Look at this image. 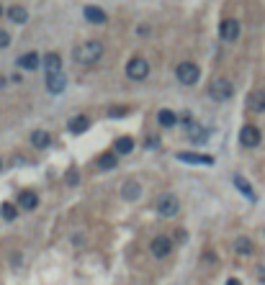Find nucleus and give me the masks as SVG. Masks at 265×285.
Listing matches in <instances>:
<instances>
[{
	"label": "nucleus",
	"instance_id": "nucleus-14",
	"mask_svg": "<svg viewBox=\"0 0 265 285\" xmlns=\"http://www.w3.org/2000/svg\"><path fill=\"white\" fill-rule=\"evenodd\" d=\"M85 18L90 21V24H106L108 21V16L103 13V8H98V5H88L85 8Z\"/></svg>",
	"mask_w": 265,
	"mask_h": 285
},
{
	"label": "nucleus",
	"instance_id": "nucleus-24",
	"mask_svg": "<svg viewBox=\"0 0 265 285\" xmlns=\"http://www.w3.org/2000/svg\"><path fill=\"white\" fill-rule=\"evenodd\" d=\"M234 252L237 255H252V242H250V239H245V236L234 239Z\"/></svg>",
	"mask_w": 265,
	"mask_h": 285
},
{
	"label": "nucleus",
	"instance_id": "nucleus-32",
	"mask_svg": "<svg viewBox=\"0 0 265 285\" xmlns=\"http://www.w3.org/2000/svg\"><path fill=\"white\" fill-rule=\"evenodd\" d=\"M0 85H5V80H3V77H0Z\"/></svg>",
	"mask_w": 265,
	"mask_h": 285
},
{
	"label": "nucleus",
	"instance_id": "nucleus-20",
	"mask_svg": "<svg viewBox=\"0 0 265 285\" xmlns=\"http://www.w3.org/2000/svg\"><path fill=\"white\" fill-rule=\"evenodd\" d=\"M88 126H90V118L88 116H75L67 129H70L72 134H83V131H88Z\"/></svg>",
	"mask_w": 265,
	"mask_h": 285
},
{
	"label": "nucleus",
	"instance_id": "nucleus-10",
	"mask_svg": "<svg viewBox=\"0 0 265 285\" xmlns=\"http://www.w3.org/2000/svg\"><path fill=\"white\" fill-rule=\"evenodd\" d=\"M178 159H180V162H191V165H214V157H209V154H196V152H180Z\"/></svg>",
	"mask_w": 265,
	"mask_h": 285
},
{
	"label": "nucleus",
	"instance_id": "nucleus-29",
	"mask_svg": "<svg viewBox=\"0 0 265 285\" xmlns=\"http://www.w3.org/2000/svg\"><path fill=\"white\" fill-rule=\"evenodd\" d=\"M139 36H149V28L147 26H139Z\"/></svg>",
	"mask_w": 265,
	"mask_h": 285
},
{
	"label": "nucleus",
	"instance_id": "nucleus-25",
	"mask_svg": "<svg viewBox=\"0 0 265 285\" xmlns=\"http://www.w3.org/2000/svg\"><path fill=\"white\" fill-rule=\"evenodd\" d=\"M116 162H119V159H116V152H111V154H103V157L98 159V167H100V170H113V167H116Z\"/></svg>",
	"mask_w": 265,
	"mask_h": 285
},
{
	"label": "nucleus",
	"instance_id": "nucleus-30",
	"mask_svg": "<svg viewBox=\"0 0 265 285\" xmlns=\"http://www.w3.org/2000/svg\"><path fill=\"white\" fill-rule=\"evenodd\" d=\"M227 285H242V283H239L237 278H229V280H227Z\"/></svg>",
	"mask_w": 265,
	"mask_h": 285
},
{
	"label": "nucleus",
	"instance_id": "nucleus-21",
	"mask_svg": "<svg viewBox=\"0 0 265 285\" xmlns=\"http://www.w3.org/2000/svg\"><path fill=\"white\" fill-rule=\"evenodd\" d=\"M188 139L196 142V144H203V142H206V129L196 126V123L191 121V123H188Z\"/></svg>",
	"mask_w": 265,
	"mask_h": 285
},
{
	"label": "nucleus",
	"instance_id": "nucleus-15",
	"mask_svg": "<svg viewBox=\"0 0 265 285\" xmlns=\"http://www.w3.org/2000/svg\"><path fill=\"white\" fill-rule=\"evenodd\" d=\"M121 196H124L126 200H136V198L142 196V188H139V182H134V180L124 182V188H121Z\"/></svg>",
	"mask_w": 265,
	"mask_h": 285
},
{
	"label": "nucleus",
	"instance_id": "nucleus-11",
	"mask_svg": "<svg viewBox=\"0 0 265 285\" xmlns=\"http://www.w3.org/2000/svg\"><path fill=\"white\" fill-rule=\"evenodd\" d=\"M44 70H47V75L62 72V57L57 54V52H49L47 57H44Z\"/></svg>",
	"mask_w": 265,
	"mask_h": 285
},
{
	"label": "nucleus",
	"instance_id": "nucleus-5",
	"mask_svg": "<svg viewBox=\"0 0 265 285\" xmlns=\"http://www.w3.org/2000/svg\"><path fill=\"white\" fill-rule=\"evenodd\" d=\"M178 211H180V203H178L175 196H170V193L157 200V213L165 216V219H170V216H178Z\"/></svg>",
	"mask_w": 265,
	"mask_h": 285
},
{
	"label": "nucleus",
	"instance_id": "nucleus-16",
	"mask_svg": "<svg viewBox=\"0 0 265 285\" xmlns=\"http://www.w3.org/2000/svg\"><path fill=\"white\" fill-rule=\"evenodd\" d=\"M18 203H21V208H26V211H33L39 206V198H36V193H31V190H24L18 196Z\"/></svg>",
	"mask_w": 265,
	"mask_h": 285
},
{
	"label": "nucleus",
	"instance_id": "nucleus-9",
	"mask_svg": "<svg viewBox=\"0 0 265 285\" xmlns=\"http://www.w3.org/2000/svg\"><path fill=\"white\" fill-rule=\"evenodd\" d=\"M67 87V77L62 72H57V75H47V90L52 95H60L62 90Z\"/></svg>",
	"mask_w": 265,
	"mask_h": 285
},
{
	"label": "nucleus",
	"instance_id": "nucleus-13",
	"mask_svg": "<svg viewBox=\"0 0 265 285\" xmlns=\"http://www.w3.org/2000/svg\"><path fill=\"white\" fill-rule=\"evenodd\" d=\"M31 144L36 146V149H47V146L52 144V136H49V131H41V129L31 131Z\"/></svg>",
	"mask_w": 265,
	"mask_h": 285
},
{
	"label": "nucleus",
	"instance_id": "nucleus-17",
	"mask_svg": "<svg viewBox=\"0 0 265 285\" xmlns=\"http://www.w3.org/2000/svg\"><path fill=\"white\" fill-rule=\"evenodd\" d=\"M134 149V139L132 136H119L116 142H113V152L116 154H129Z\"/></svg>",
	"mask_w": 265,
	"mask_h": 285
},
{
	"label": "nucleus",
	"instance_id": "nucleus-12",
	"mask_svg": "<svg viewBox=\"0 0 265 285\" xmlns=\"http://www.w3.org/2000/svg\"><path fill=\"white\" fill-rule=\"evenodd\" d=\"M247 108H250L252 113H263V111H265V90H255V93H250Z\"/></svg>",
	"mask_w": 265,
	"mask_h": 285
},
{
	"label": "nucleus",
	"instance_id": "nucleus-2",
	"mask_svg": "<svg viewBox=\"0 0 265 285\" xmlns=\"http://www.w3.org/2000/svg\"><path fill=\"white\" fill-rule=\"evenodd\" d=\"M232 93H234V85L229 83L227 77H216V80H211V85H209V95L214 98V100H229L232 98Z\"/></svg>",
	"mask_w": 265,
	"mask_h": 285
},
{
	"label": "nucleus",
	"instance_id": "nucleus-26",
	"mask_svg": "<svg viewBox=\"0 0 265 285\" xmlns=\"http://www.w3.org/2000/svg\"><path fill=\"white\" fill-rule=\"evenodd\" d=\"M0 216H3L5 221H13L16 216H18V211H16V206H10V203H3V208H0Z\"/></svg>",
	"mask_w": 265,
	"mask_h": 285
},
{
	"label": "nucleus",
	"instance_id": "nucleus-4",
	"mask_svg": "<svg viewBox=\"0 0 265 285\" xmlns=\"http://www.w3.org/2000/svg\"><path fill=\"white\" fill-rule=\"evenodd\" d=\"M126 75L132 80H144L149 75V62L142 59V57H132V59L126 62Z\"/></svg>",
	"mask_w": 265,
	"mask_h": 285
},
{
	"label": "nucleus",
	"instance_id": "nucleus-19",
	"mask_svg": "<svg viewBox=\"0 0 265 285\" xmlns=\"http://www.w3.org/2000/svg\"><path fill=\"white\" fill-rule=\"evenodd\" d=\"M234 185H237V190L242 193L245 198H250V200H255V190L250 188V182L242 177V175H234Z\"/></svg>",
	"mask_w": 265,
	"mask_h": 285
},
{
	"label": "nucleus",
	"instance_id": "nucleus-33",
	"mask_svg": "<svg viewBox=\"0 0 265 285\" xmlns=\"http://www.w3.org/2000/svg\"><path fill=\"white\" fill-rule=\"evenodd\" d=\"M0 16H3V5H0Z\"/></svg>",
	"mask_w": 265,
	"mask_h": 285
},
{
	"label": "nucleus",
	"instance_id": "nucleus-28",
	"mask_svg": "<svg viewBox=\"0 0 265 285\" xmlns=\"http://www.w3.org/2000/svg\"><path fill=\"white\" fill-rule=\"evenodd\" d=\"M126 113V108H113V111H108V116H113V118H121Z\"/></svg>",
	"mask_w": 265,
	"mask_h": 285
},
{
	"label": "nucleus",
	"instance_id": "nucleus-27",
	"mask_svg": "<svg viewBox=\"0 0 265 285\" xmlns=\"http://www.w3.org/2000/svg\"><path fill=\"white\" fill-rule=\"evenodd\" d=\"M8 44H10V36H8L5 31H0V49H3V47H8Z\"/></svg>",
	"mask_w": 265,
	"mask_h": 285
},
{
	"label": "nucleus",
	"instance_id": "nucleus-31",
	"mask_svg": "<svg viewBox=\"0 0 265 285\" xmlns=\"http://www.w3.org/2000/svg\"><path fill=\"white\" fill-rule=\"evenodd\" d=\"M260 272H263V275H260V280H263V283H265V270H260Z\"/></svg>",
	"mask_w": 265,
	"mask_h": 285
},
{
	"label": "nucleus",
	"instance_id": "nucleus-23",
	"mask_svg": "<svg viewBox=\"0 0 265 285\" xmlns=\"http://www.w3.org/2000/svg\"><path fill=\"white\" fill-rule=\"evenodd\" d=\"M8 18L13 21V24H26L29 13H26V8H24V5H13V8L8 10Z\"/></svg>",
	"mask_w": 265,
	"mask_h": 285
},
{
	"label": "nucleus",
	"instance_id": "nucleus-3",
	"mask_svg": "<svg viewBox=\"0 0 265 285\" xmlns=\"http://www.w3.org/2000/svg\"><path fill=\"white\" fill-rule=\"evenodd\" d=\"M199 75H201V70H199V64H193V62H180L175 67V77L183 85H196L199 83Z\"/></svg>",
	"mask_w": 265,
	"mask_h": 285
},
{
	"label": "nucleus",
	"instance_id": "nucleus-18",
	"mask_svg": "<svg viewBox=\"0 0 265 285\" xmlns=\"http://www.w3.org/2000/svg\"><path fill=\"white\" fill-rule=\"evenodd\" d=\"M18 64L24 67V70H36V67L41 64V59H39L36 52H29V54H24V57L18 59Z\"/></svg>",
	"mask_w": 265,
	"mask_h": 285
},
{
	"label": "nucleus",
	"instance_id": "nucleus-7",
	"mask_svg": "<svg viewBox=\"0 0 265 285\" xmlns=\"http://www.w3.org/2000/svg\"><path fill=\"white\" fill-rule=\"evenodd\" d=\"M219 33H222L224 41H237L239 39V21L237 18H224L222 26H219Z\"/></svg>",
	"mask_w": 265,
	"mask_h": 285
},
{
	"label": "nucleus",
	"instance_id": "nucleus-1",
	"mask_svg": "<svg viewBox=\"0 0 265 285\" xmlns=\"http://www.w3.org/2000/svg\"><path fill=\"white\" fill-rule=\"evenodd\" d=\"M103 52H106V47H103L100 41H96V39H90V41H85V44H80V47L75 49V59H77V64H83V67H90V64H96V62H100V57H103Z\"/></svg>",
	"mask_w": 265,
	"mask_h": 285
},
{
	"label": "nucleus",
	"instance_id": "nucleus-22",
	"mask_svg": "<svg viewBox=\"0 0 265 285\" xmlns=\"http://www.w3.org/2000/svg\"><path fill=\"white\" fill-rule=\"evenodd\" d=\"M157 121H160V126H175V123H178V116H175V113H172V111H167V108H163V111H160L157 113Z\"/></svg>",
	"mask_w": 265,
	"mask_h": 285
},
{
	"label": "nucleus",
	"instance_id": "nucleus-6",
	"mask_svg": "<svg viewBox=\"0 0 265 285\" xmlns=\"http://www.w3.org/2000/svg\"><path fill=\"white\" fill-rule=\"evenodd\" d=\"M239 144H242V146H247V149L258 146V144H260V129H258V126H252V123L242 126V131H239Z\"/></svg>",
	"mask_w": 265,
	"mask_h": 285
},
{
	"label": "nucleus",
	"instance_id": "nucleus-8",
	"mask_svg": "<svg viewBox=\"0 0 265 285\" xmlns=\"http://www.w3.org/2000/svg\"><path fill=\"white\" fill-rule=\"evenodd\" d=\"M170 249H172L170 236H155V239H152V244H149V252H152L155 257H167V255H170Z\"/></svg>",
	"mask_w": 265,
	"mask_h": 285
}]
</instances>
